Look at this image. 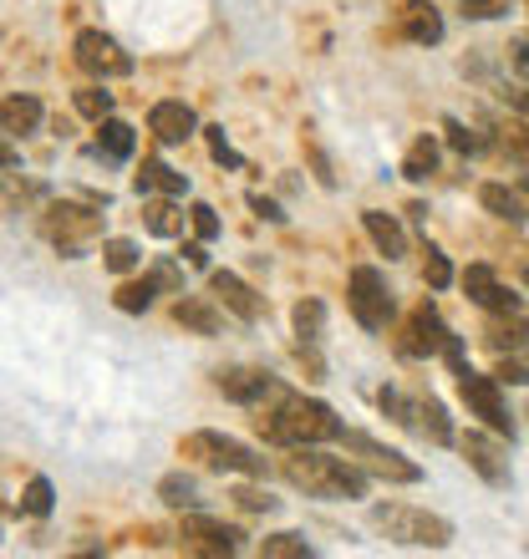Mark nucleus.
Returning a JSON list of instances; mask_svg holds the SVG:
<instances>
[{"mask_svg": "<svg viewBox=\"0 0 529 559\" xmlns=\"http://www.w3.org/2000/svg\"><path fill=\"white\" fill-rule=\"evenodd\" d=\"M280 473L291 478L310 499H367V473L352 457H331L316 442L310 448H291V457L280 463Z\"/></svg>", "mask_w": 529, "mask_h": 559, "instance_id": "1", "label": "nucleus"}, {"mask_svg": "<svg viewBox=\"0 0 529 559\" xmlns=\"http://www.w3.org/2000/svg\"><path fill=\"white\" fill-rule=\"evenodd\" d=\"M260 432L280 448H310V442H331L341 438V423L337 413L326 407V402H310V397H291V392H280L275 413L260 417Z\"/></svg>", "mask_w": 529, "mask_h": 559, "instance_id": "2", "label": "nucleus"}, {"mask_svg": "<svg viewBox=\"0 0 529 559\" xmlns=\"http://www.w3.org/2000/svg\"><path fill=\"white\" fill-rule=\"evenodd\" d=\"M372 524L392 539V545L408 549H448L454 545V524L427 509H412V503H377L372 509Z\"/></svg>", "mask_w": 529, "mask_h": 559, "instance_id": "3", "label": "nucleus"}, {"mask_svg": "<svg viewBox=\"0 0 529 559\" xmlns=\"http://www.w3.org/2000/svg\"><path fill=\"white\" fill-rule=\"evenodd\" d=\"M454 377H458V397L469 402V413L484 417V427H494L504 438H515V417H509V407L499 397V377H484L469 361H454Z\"/></svg>", "mask_w": 529, "mask_h": 559, "instance_id": "4", "label": "nucleus"}, {"mask_svg": "<svg viewBox=\"0 0 529 559\" xmlns=\"http://www.w3.org/2000/svg\"><path fill=\"white\" fill-rule=\"evenodd\" d=\"M184 457H199L204 468H220V473H245V478H260L264 473V457H255L245 442L224 438V432H189L184 438Z\"/></svg>", "mask_w": 529, "mask_h": 559, "instance_id": "5", "label": "nucleus"}, {"mask_svg": "<svg viewBox=\"0 0 529 559\" xmlns=\"http://www.w3.org/2000/svg\"><path fill=\"white\" fill-rule=\"evenodd\" d=\"M346 306H352V316L367 331H387L397 316L392 306V290H387V280L383 270H372V265H356L352 270V285H346Z\"/></svg>", "mask_w": 529, "mask_h": 559, "instance_id": "6", "label": "nucleus"}, {"mask_svg": "<svg viewBox=\"0 0 529 559\" xmlns=\"http://www.w3.org/2000/svg\"><path fill=\"white\" fill-rule=\"evenodd\" d=\"M103 235V214H92V209H77V204H57L46 214V239L57 245L67 260L77 254H87V245Z\"/></svg>", "mask_w": 529, "mask_h": 559, "instance_id": "7", "label": "nucleus"}, {"mask_svg": "<svg viewBox=\"0 0 529 559\" xmlns=\"http://www.w3.org/2000/svg\"><path fill=\"white\" fill-rule=\"evenodd\" d=\"M383 413H387V417H397L402 427H412V432L433 438V442H454V423H448V413H443V402H438V397H418V402H408L402 392H392V386H387V392H383Z\"/></svg>", "mask_w": 529, "mask_h": 559, "instance_id": "8", "label": "nucleus"}, {"mask_svg": "<svg viewBox=\"0 0 529 559\" xmlns=\"http://www.w3.org/2000/svg\"><path fill=\"white\" fill-rule=\"evenodd\" d=\"M341 442H346V453H356L372 473H377V478H387V484H418V478H423L418 463H408L402 453L383 448V442L367 438V432H346V427H341Z\"/></svg>", "mask_w": 529, "mask_h": 559, "instance_id": "9", "label": "nucleus"}, {"mask_svg": "<svg viewBox=\"0 0 529 559\" xmlns=\"http://www.w3.org/2000/svg\"><path fill=\"white\" fill-rule=\"evenodd\" d=\"M448 341H454V331H448L438 310L423 300V306L408 316V331H402L397 346H402V356H443L448 352Z\"/></svg>", "mask_w": 529, "mask_h": 559, "instance_id": "10", "label": "nucleus"}, {"mask_svg": "<svg viewBox=\"0 0 529 559\" xmlns=\"http://www.w3.org/2000/svg\"><path fill=\"white\" fill-rule=\"evenodd\" d=\"M239 539L245 534L235 524H220V519L199 514V509H189V519H184V549H193V555H235Z\"/></svg>", "mask_w": 529, "mask_h": 559, "instance_id": "11", "label": "nucleus"}, {"mask_svg": "<svg viewBox=\"0 0 529 559\" xmlns=\"http://www.w3.org/2000/svg\"><path fill=\"white\" fill-rule=\"evenodd\" d=\"M77 61H82V72H92V76L132 72V57L113 36H103V31H82V36H77Z\"/></svg>", "mask_w": 529, "mask_h": 559, "instance_id": "12", "label": "nucleus"}, {"mask_svg": "<svg viewBox=\"0 0 529 559\" xmlns=\"http://www.w3.org/2000/svg\"><path fill=\"white\" fill-rule=\"evenodd\" d=\"M463 290H469V300H473V306H484L489 316H515V310H519V295L509 290V285H504V280L494 275L489 265H469V270H463Z\"/></svg>", "mask_w": 529, "mask_h": 559, "instance_id": "13", "label": "nucleus"}, {"mask_svg": "<svg viewBox=\"0 0 529 559\" xmlns=\"http://www.w3.org/2000/svg\"><path fill=\"white\" fill-rule=\"evenodd\" d=\"M214 382H220V392L230 402H239V407H255V402H264V397H280L275 377H270V371H255V367H224Z\"/></svg>", "mask_w": 529, "mask_h": 559, "instance_id": "14", "label": "nucleus"}, {"mask_svg": "<svg viewBox=\"0 0 529 559\" xmlns=\"http://www.w3.org/2000/svg\"><path fill=\"white\" fill-rule=\"evenodd\" d=\"M209 290H214V300H220L224 310H235L239 321H260V310H264V300L245 285V280L235 275V270H214L209 275Z\"/></svg>", "mask_w": 529, "mask_h": 559, "instance_id": "15", "label": "nucleus"}, {"mask_svg": "<svg viewBox=\"0 0 529 559\" xmlns=\"http://www.w3.org/2000/svg\"><path fill=\"white\" fill-rule=\"evenodd\" d=\"M458 448H463V457H469V468L479 473L484 484H494V488L509 484V463H504V453L484 438V432H469V438H458Z\"/></svg>", "mask_w": 529, "mask_h": 559, "instance_id": "16", "label": "nucleus"}, {"mask_svg": "<svg viewBox=\"0 0 529 559\" xmlns=\"http://www.w3.org/2000/svg\"><path fill=\"white\" fill-rule=\"evenodd\" d=\"M148 128H153V138H158V143H184V138H193L199 118H193V107H184V103H153Z\"/></svg>", "mask_w": 529, "mask_h": 559, "instance_id": "17", "label": "nucleus"}, {"mask_svg": "<svg viewBox=\"0 0 529 559\" xmlns=\"http://www.w3.org/2000/svg\"><path fill=\"white\" fill-rule=\"evenodd\" d=\"M402 36L418 46H438L443 41V15L427 5V0H408L402 5Z\"/></svg>", "mask_w": 529, "mask_h": 559, "instance_id": "18", "label": "nucleus"}, {"mask_svg": "<svg viewBox=\"0 0 529 559\" xmlns=\"http://www.w3.org/2000/svg\"><path fill=\"white\" fill-rule=\"evenodd\" d=\"M362 224H367L372 245H377L387 260H402V254H408V235H402V224H397L392 214H383V209H367V214H362Z\"/></svg>", "mask_w": 529, "mask_h": 559, "instance_id": "19", "label": "nucleus"}, {"mask_svg": "<svg viewBox=\"0 0 529 559\" xmlns=\"http://www.w3.org/2000/svg\"><path fill=\"white\" fill-rule=\"evenodd\" d=\"M36 128H42V103H36V97H11V103H0V133L5 138L36 133Z\"/></svg>", "mask_w": 529, "mask_h": 559, "instance_id": "20", "label": "nucleus"}, {"mask_svg": "<svg viewBox=\"0 0 529 559\" xmlns=\"http://www.w3.org/2000/svg\"><path fill=\"white\" fill-rule=\"evenodd\" d=\"M479 204L494 214V219H509V224H525L529 209L519 199V189H504V183H479Z\"/></svg>", "mask_w": 529, "mask_h": 559, "instance_id": "21", "label": "nucleus"}, {"mask_svg": "<svg viewBox=\"0 0 529 559\" xmlns=\"http://www.w3.org/2000/svg\"><path fill=\"white\" fill-rule=\"evenodd\" d=\"M138 189L143 193H189V178L184 174H174L163 158H143V174H138Z\"/></svg>", "mask_w": 529, "mask_h": 559, "instance_id": "22", "label": "nucleus"}, {"mask_svg": "<svg viewBox=\"0 0 529 559\" xmlns=\"http://www.w3.org/2000/svg\"><path fill=\"white\" fill-rule=\"evenodd\" d=\"M178 325H189V331H199V336H220V310L209 306V300H199V295H184L174 306Z\"/></svg>", "mask_w": 529, "mask_h": 559, "instance_id": "23", "label": "nucleus"}, {"mask_svg": "<svg viewBox=\"0 0 529 559\" xmlns=\"http://www.w3.org/2000/svg\"><path fill=\"white\" fill-rule=\"evenodd\" d=\"M143 224H148V235H163V239L184 235V214H178L174 193H168V199H158V204H148L143 209Z\"/></svg>", "mask_w": 529, "mask_h": 559, "instance_id": "24", "label": "nucleus"}, {"mask_svg": "<svg viewBox=\"0 0 529 559\" xmlns=\"http://www.w3.org/2000/svg\"><path fill=\"white\" fill-rule=\"evenodd\" d=\"M433 168H438V143H433V138H418V143L408 147V158H402V178L423 183V178H433Z\"/></svg>", "mask_w": 529, "mask_h": 559, "instance_id": "25", "label": "nucleus"}, {"mask_svg": "<svg viewBox=\"0 0 529 559\" xmlns=\"http://www.w3.org/2000/svg\"><path fill=\"white\" fill-rule=\"evenodd\" d=\"M97 147H103L107 158H132V128L118 118H103L97 122Z\"/></svg>", "mask_w": 529, "mask_h": 559, "instance_id": "26", "label": "nucleus"}, {"mask_svg": "<svg viewBox=\"0 0 529 559\" xmlns=\"http://www.w3.org/2000/svg\"><path fill=\"white\" fill-rule=\"evenodd\" d=\"M158 493H163V503L168 509H199V484L193 478H184V473H168L158 484Z\"/></svg>", "mask_w": 529, "mask_h": 559, "instance_id": "27", "label": "nucleus"}, {"mask_svg": "<svg viewBox=\"0 0 529 559\" xmlns=\"http://www.w3.org/2000/svg\"><path fill=\"white\" fill-rule=\"evenodd\" d=\"M489 346H499V352H519L529 346V325L525 321H489Z\"/></svg>", "mask_w": 529, "mask_h": 559, "instance_id": "28", "label": "nucleus"}, {"mask_svg": "<svg viewBox=\"0 0 529 559\" xmlns=\"http://www.w3.org/2000/svg\"><path fill=\"white\" fill-rule=\"evenodd\" d=\"M260 555L264 559H301V555H310V545L301 534H270V539H260Z\"/></svg>", "mask_w": 529, "mask_h": 559, "instance_id": "29", "label": "nucleus"}, {"mask_svg": "<svg viewBox=\"0 0 529 559\" xmlns=\"http://www.w3.org/2000/svg\"><path fill=\"white\" fill-rule=\"evenodd\" d=\"M77 112H82V118H92V122L113 118V92H103V87H82V92H77Z\"/></svg>", "mask_w": 529, "mask_h": 559, "instance_id": "30", "label": "nucleus"}, {"mask_svg": "<svg viewBox=\"0 0 529 559\" xmlns=\"http://www.w3.org/2000/svg\"><path fill=\"white\" fill-rule=\"evenodd\" d=\"M499 147L504 153H515L519 163H529V122H519V118L499 122Z\"/></svg>", "mask_w": 529, "mask_h": 559, "instance_id": "31", "label": "nucleus"}, {"mask_svg": "<svg viewBox=\"0 0 529 559\" xmlns=\"http://www.w3.org/2000/svg\"><path fill=\"white\" fill-rule=\"evenodd\" d=\"M321 325H326V306H321V300H301V306H295V331H301L306 341L321 336Z\"/></svg>", "mask_w": 529, "mask_h": 559, "instance_id": "32", "label": "nucleus"}, {"mask_svg": "<svg viewBox=\"0 0 529 559\" xmlns=\"http://www.w3.org/2000/svg\"><path fill=\"white\" fill-rule=\"evenodd\" d=\"M423 275H427V285H433V290H448V285H454V265H448V254L427 245V254H423Z\"/></svg>", "mask_w": 529, "mask_h": 559, "instance_id": "33", "label": "nucleus"}, {"mask_svg": "<svg viewBox=\"0 0 529 559\" xmlns=\"http://www.w3.org/2000/svg\"><path fill=\"white\" fill-rule=\"evenodd\" d=\"M153 295H158L153 280H132V285H122L118 290V310H148L153 306Z\"/></svg>", "mask_w": 529, "mask_h": 559, "instance_id": "34", "label": "nucleus"}, {"mask_svg": "<svg viewBox=\"0 0 529 559\" xmlns=\"http://www.w3.org/2000/svg\"><path fill=\"white\" fill-rule=\"evenodd\" d=\"M107 270H118V275H128L132 265H138V245L132 239H107Z\"/></svg>", "mask_w": 529, "mask_h": 559, "instance_id": "35", "label": "nucleus"}, {"mask_svg": "<svg viewBox=\"0 0 529 559\" xmlns=\"http://www.w3.org/2000/svg\"><path fill=\"white\" fill-rule=\"evenodd\" d=\"M21 503H26V514H51V484H46V478H31Z\"/></svg>", "mask_w": 529, "mask_h": 559, "instance_id": "36", "label": "nucleus"}, {"mask_svg": "<svg viewBox=\"0 0 529 559\" xmlns=\"http://www.w3.org/2000/svg\"><path fill=\"white\" fill-rule=\"evenodd\" d=\"M189 224H193V235H199V239H220V219H214V209H209V204H193L189 209Z\"/></svg>", "mask_w": 529, "mask_h": 559, "instance_id": "37", "label": "nucleus"}, {"mask_svg": "<svg viewBox=\"0 0 529 559\" xmlns=\"http://www.w3.org/2000/svg\"><path fill=\"white\" fill-rule=\"evenodd\" d=\"M209 133V153H214V158L224 163V168H239V153L235 147H230V138H224V128H204Z\"/></svg>", "mask_w": 529, "mask_h": 559, "instance_id": "38", "label": "nucleus"}, {"mask_svg": "<svg viewBox=\"0 0 529 559\" xmlns=\"http://www.w3.org/2000/svg\"><path fill=\"white\" fill-rule=\"evenodd\" d=\"M443 128H448V143H454L458 153H479V147H484V143H479V138H473V133H469V128H463V122H458V118H448V122H443Z\"/></svg>", "mask_w": 529, "mask_h": 559, "instance_id": "39", "label": "nucleus"}, {"mask_svg": "<svg viewBox=\"0 0 529 559\" xmlns=\"http://www.w3.org/2000/svg\"><path fill=\"white\" fill-rule=\"evenodd\" d=\"M235 499H239V509H255V514H275V499H270V493H260V488H239Z\"/></svg>", "mask_w": 529, "mask_h": 559, "instance_id": "40", "label": "nucleus"}, {"mask_svg": "<svg viewBox=\"0 0 529 559\" xmlns=\"http://www.w3.org/2000/svg\"><path fill=\"white\" fill-rule=\"evenodd\" d=\"M463 11L479 15V21H494V15L509 11V0H463Z\"/></svg>", "mask_w": 529, "mask_h": 559, "instance_id": "41", "label": "nucleus"}, {"mask_svg": "<svg viewBox=\"0 0 529 559\" xmlns=\"http://www.w3.org/2000/svg\"><path fill=\"white\" fill-rule=\"evenodd\" d=\"M148 280H153L158 290H174V295H184V275H178L174 265H158V270H153V275H148Z\"/></svg>", "mask_w": 529, "mask_h": 559, "instance_id": "42", "label": "nucleus"}, {"mask_svg": "<svg viewBox=\"0 0 529 559\" xmlns=\"http://www.w3.org/2000/svg\"><path fill=\"white\" fill-rule=\"evenodd\" d=\"M509 67H515V72L529 82V36H519V41L509 46Z\"/></svg>", "mask_w": 529, "mask_h": 559, "instance_id": "43", "label": "nucleus"}, {"mask_svg": "<svg viewBox=\"0 0 529 559\" xmlns=\"http://www.w3.org/2000/svg\"><path fill=\"white\" fill-rule=\"evenodd\" d=\"M499 382L529 386V367H525V361H499Z\"/></svg>", "mask_w": 529, "mask_h": 559, "instance_id": "44", "label": "nucleus"}, {"mask_svg": "<svg viewBox=\"0 0 529 559\" xmlns=\"http://www.w3.org/2000/svg\"><path fill=\"white\" fill-rule=\"evenodd\" d=\"M250 209H255V214H260V219H270V224H280V219H285V214H280V204H270L264 193H250Z\"/></svg>", "mask_w": 529, "mask_h": 559, "instance_id": "45", "label": "nucleus"}, {"mask_svg": "<svg viewBox=\"0 0 529 559\" xmlns=\"http://www.w3.org/2000/svg\"><path fill=\"white\" fill-rule=\"evenodd\" d=\"M184 260H189V265H209V250L204 245H184Z\"/></svg>", "mask_w": 529, "mask_h": 559, "instance_id": "46", "label": "nucleus"}, {"mask_svg": "<svg viewBox=\"0 0 529 559\" xmlns=\"http://www.w3.org/2000/svg\"><path fill=\"white\" fill-rule=\"evenodd\" d=\"M11 163H15V147H11V143H0V168H11Z\"/></svg>", "mask_w": 529, "mask_h": 559, "instance_id": "47", "label": "nucleus"}, {"mask_svg": "<svg viewBox=\"0 0 529 559\" xmlns=\"http://www.w3.org/2000/svg\"><path fill=\"white\" fill-rule=\"evenodd\" d=\"M515 189H519V199H525V209H529V174H525V178H519Z\"/></svg>", "mask_w": 529, "mask_h": 559, "instance_id": "48", "label": "nucleus"}, {"mask_svg": "<svg viewBox=\"0 0 529 559\" xmlns=\"http://www.w3.org/2000/svg\"><path fill=\"white\" fill-rule=\"evenodd\" d=\"M525 280H529V254H525Z\"/></svg>", "mask_w": 529, "mask_h": 559, "instance_id": "49", "label": "nucleus"}]
</instances>
